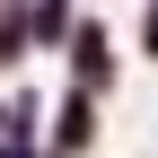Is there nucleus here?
<instances>
[{
	"instance_id": "obj_1",
	"label": "nucleus",
	"mask_w": 158,
	"mask_h": 158,
	"mask_svg": "<svg viewBox=\"0 0 158 158\" xmlns=\"http://www.w3.org/2000/svg\"><path fill=\"white\" fill-rule=\"evenodd\" d=\"M70 88L114 97V35H106V18H79L70 27Z\"/></svg>"
},
{
	"instance_id": "obj_2",
	"label": "nucleus",
	"mask_w": 158,
	"mask_h": 158,
	"mask_svg": "<svg viewBox=\"0 0 158 158\" xmlns=\"http://www.w3.org/2000/svg\"><path fill=\"white\" fill-rule=\"evenodd\" d=\"M88 149H97V97L70 88L62 114H53V158H88Z\"/></svg>"
},
{
	"instance_id": "obj_3",
	"label": "nucleus",
	"mask_w": 158,
	"mask_h": 158,
	"mask_svg": "<svg viewBox=\"0 0 158 158\" xmlns=\"http://www.w3.org/2000/svg\"><path fill=\"white\" fill-rule=\"evenodd\" d=\"M141 53H149V62H158V0H149V9H141Z\"/></svg>"
}]
</instances>
